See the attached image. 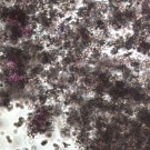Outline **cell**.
Here are the masks:
<instances>
[{
    "label": "cell",
    "instance_id": "1",
    "mask_svg": "<svg viewBox=\"0 0 150 150\" xmlns=\"http://www.w3.org/2000/svg\"><path fill=\"white\" fill-rule=\"evenodd\" d=\"M6 141H7V142H8V144H13V140H12V137H11V136H9V134H7V136H6Z\"/></svg>",
    "mask_w": 150,
    "mask_h": 150
},
{
    "label": "cell",
    "instance_id": "2",
    "mask_svg": "<svg viewBox=\"0 0 150 150\" xmlns=\"http://www.w3.org/2000/svg\"><path fill=\"white\" fill-rule=\"evenodd\" d=\"M48 138H47V139H43V140H41V141H40V146H41V147H46V146L48 145Z\"/></svg>",
    "mask_w": 150,
    "mask_h": 150
},
{
    "label": "cell",
    "instance_id": "3",
    "mask_svg": "<svg viewBox=\"0 0 150 150\" xmlns=\"http://www.w3.org/2000/svg\"><path fill=\"white\" fill-rule=\"evenodd\" d=\"M61 146L60 144H57V142H54V144H52V147H54V149L58 150V149H61Z\"/></svg>",
    "mask_w": 150,
    "mask_h": 150
},
{
    "label": "cell",
    "instance_id": "4",
    "mask_svg": "<svg viewBox=\"0 0 150 150\" xmlns=\"http://www.w3.org/2000/svg\"><path fill=\"white\" fill-rule=\"evenodd\" d=\"M62 147H64V148H68V147H70V145L68 144V142H62Z\"/></svg>",
    "mask_w": 150,
    "mask_h": 150
},
{
    "label": "cell",
    "instance_id": "5",
    "mask_svg": "<svg viewBox=\"0 0 150 150\" xmlns=\"http://www.w3.org/2000/svg\"><path fill=\"white\" fill-rule=\"evenodd\" d=\"M30 148H31V149L36 150V149H38V146L37 145H31V146H30Z\"/></svg>",
    "mask_w": 150,
    "mask_h": 150
},
{
    "label": "cell",
    "instance_id": "6",
    "mask_svg": "<svg viewBox=\"0 0 150 150\" xmlns=\"http://www.w3.org/2000/svg\"><path fill=\"white\" fill-rule=\"evenodd\" d=\"M149 68H150V64H149Z\"/></svg>",
    "mask_w": 150,
    "mask_h": 150
}]
</instances>
